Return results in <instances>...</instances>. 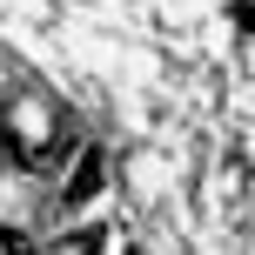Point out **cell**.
I'll use <instances>...</instances> for the list:
<instances>
[{"label":"cell","mask_w":255,"mask_h":255,"mask_svg":"<svg viewBox=\"0 0 255 255\" xmlns=\"http://www.w3.org/2000/svg\"><path fill=\"white\" fill-rule=\"evenodd\" d=\"M0 255H40V249L27 242V235H13V229H7V235H0Z\"/></svg>","instance_id":"cell-3"},{"label":"cell","mask_w":255,"mask_h":255,"mask_svg":"<svg viewBox=\"0 0 255 255\" xmlns=\"http://www.w3.org/2000/svg\"><path fill=\"white\" fill-rule=\"evenodd\" d=\"M101 242H108L101 229H74V235H61V242H54L47 255H101Z\"/></svg>","instance_id":"cell-2"},{"label":"cell","mask_w":255,"mask_h":255,"mask_svg":"<svg viewBox=\"0 0 255 255\" xmlns=\"http://www.w3.org/2000/svg\"><path fill=\"white\" fill-rule=\"evenodd\" d=\"M235 27H249V34H255V0H242V7H235Z\"/></svg>","instance_id":"cell-4"},{"label":"cell","mask_w":255,"mask_h":255,"mask_svg":"<svg viewBox=\"0 0 255 255\" xmlns=\"http://www.w3.org/2000/svg\"><path fill=\"white\" fill-rule=\"evenodd\" d=\"M128 255H141V249H128Z\"/></svg>","instance_id":"cell-5"},{"label":"cell","mask_w":255,"mask_h":255,"mask_svg":"<svg viewBox=\"0 0 255 255\" xmlns=\"http://www.w3.org/2000/svg\"><path fill=\"white\" fill-rule=\"evenodd\" d=\"M101 175H108V161H101V148H81V161H74V175H67V188H61V202H67V208H81V202H94V195H101Z\"/></svg>","instance_id":"cell-1"}]
</instances>
